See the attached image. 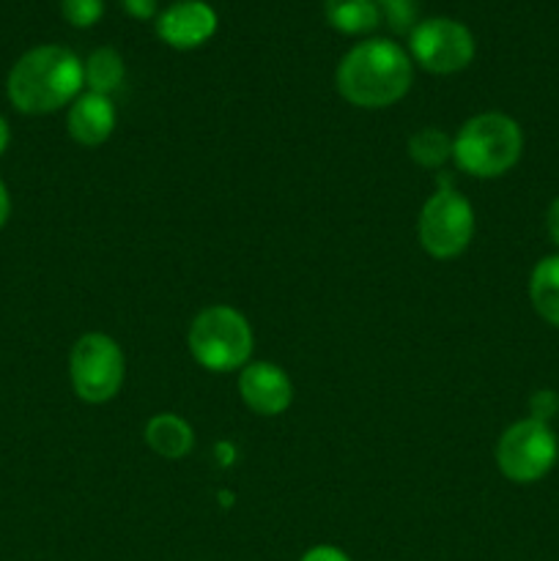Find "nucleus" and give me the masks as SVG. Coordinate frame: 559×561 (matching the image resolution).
I'll return each mask as SVG.
<instances>
[{
  "label": "nucleus",
  "instance_id": "obj_22",
  "mask_svg": "<svg viewBox=\"0 0 559 561\" xmlns=\"http://www.w3.org/2000/svg\"><path fill=\"white\" fill-rule=\"evenodd\" d=\"M546 230H548V239H551L554 244L559 247V197L551 203V206H548V211H546Z\"/></svg>",
  "mask_w": 559,
  "mask_h": 561
},
{
  "label": "nucleus",
  "instance_id": "obj_9",
  "mask_svg": "<svg viewBox=\"0 0 559 561\" xmlns=\"http://www.w3.org/2000/svg\"><path fill=\"white\" fill-rule=\"evenodd\" d=\"M239 394L258 416H280L294 403V383L280 365L250 362L239 373Z\"/></svg>",
  "mask_w": 559,
  "mask_h": 561
},
{
  "label": "nucleus",
  "instance_id": "obj_15",
  "mask_svg": "<svg viewBox=\"0 0 559 561\" xmlns=\"http://www.w3.org/2000/svg\"><path fill=\"white\" fill-rule=\"evenodd\" d=\"M82 71H85L88 91L102 93V96H110L113 91H118L126 75L124 58L113 47H102L96 53H91V58L82 64Z\"/></svg>",
  "mask_w": 559,
  "mask_h": 561
},
{
  "label": "nucleus",
  "instance_id": "obj_10",
  "mask_svg": "<svg viewBox=\"0 0 559 561\" xmlns=\"http://www.w3.org/2000/svg\"><path fill=\"white\" fill-rule=\"evenodd\" d=\"M217 11L206 0H175L159 14L157 33L168 47L197 49L217 33Z\"/></svg>",
  "mask_w": 559,
  "mask_h": 561
},
{
  "label": "nucleus",
  "instance_id": "obj_20",
  "mask_svg": "<svg viewBox=\"0 0 559 561\" xmlns=\"http://www.w3.org/2000/svg\"><path fill=\"white\" fill-rule=\"evenodd\" d=\"M121 5L135 20H151L157 14V0H121Z\"/></svg>",
  "mask_w": 559,
  "mask_h": 561
},
{
  "label": "nucleus",
  "instance_id": "obj_11",
  "mask_svg": "<svg viewBox=\"0 0 559 561\" xmlns=\"http://www.w3.org/2000/svg\"><path fill=\"white\" fill-rule=\"evenodd\" d=\"M66 126H69L71 140L80 142V146L85 148L102 146L104 140H110V135H113L115 129L113 99L93 91L80 93V96L71 102Z\"/></svg>",
  "mask_w": 559,
  "mask_h": 561
},
{
  "label": "nucleus",
  "instance_id": "obj_1",
  "mask_svg": "<svg viewBox=\"0 0 559 561\" xmlns=\"http://www.w3.org/2000/svg\"><path fill=\"white\" fill-rule=\"evenodd\" d=\"M334 82L340 96L354 107H392L414 82L411 55L389 38H367L343 55Z\"/></svg>",
  "mask_w": 559,
  "mask_h": 561
},
{
  "label": "nucleus",
  "instance_id": "obj_5",
  "mask_svg": "<svg viewBox=\"0 0 559 561\" xmlns=\"http://www.w3.org/2000/svg\"><path fill=\"white\" fill-rule=\"evenodd\" d=\"M69 376L75 394L91 405L110 403L126 378L124 351L102 332L82 334L69 356Z\"/></svg>",
  "mask_w": 559,
  "mask_h": 561
},
{
  "label": "nucleus",
  "instance_id": "obj_7",
  "mask_svg": "<svg viewBox=\"0 0 559 561\" xmlns=\"http://www.w3.org/2000/svg\"><path fill=\"white\" fill-rule=\"evenodd\" d=\"M420 244L436 261H453L475 236V208L460 192L438 190L420 211Z\"/></svg>",
  "mask_w": 559,
  "mask_h": 561
},
{
  "label": "nucleus",
  "instance_id": "obj_14",
  "mask_svg": "<svg viewBox=\"0 0 559 561\" xmlns=\"http://www.w3.org/2000/svg\"><path fill=\"white\" fill-rule=\"evenodd\" d=\"M323 14L329 25L345 36H365L381 22L376 0H323Z\"/></svg>",
  "mask_w": 559,
  "mask_h": 561
},
{
  "label": "nucleus",
  "instance_id": "obj_24",
  "mask_svg": "<svg viewBox=\"0 0 559 561\" xmlns=\"http://www.w3.org/2000/svg\"><path fill=\"white\" fill-rule=\"evenodd\" d=\"M9 142H11L9 121H5L3 115H0V157H3V153H5V148H9Z\"/></svg>",
  "mask_w": 559,
  "mask_h": 561
},
{
  "label": "nucleus",
  "instance_id": "obj_19",
  "mask_svg": "<svg viewBox=\"0 0 559 561\" xmlns=\"http://www.w3.org/2000/svg\"><path fill=\"white\" fill-rule=\"evenodd\" d=\"M559 411V398L551 392V389H543L532 398V416L540 422H548Z\"/></svg>",
  "mask_w": 559,
  "mask_h": 561
},
{
  "label": "nucleus",
  "instance_id": "obj_21",
  "mask_svg": "<svg viewBox=\"0 0 559 561\" xmlns=\"http://www.w3.org/2000/svg\"><path fill=\"white\" fill-rule=\"evenodd\" d=\"M299 561H351L340 548L334 546H316L305 553Z\"/></svg>",
  "mask_w": 559,
  "mask_h": 561
},
{
  "label": "nucleus",
  "instance_id": "obj_2",
  "mask_svg": "<svg viewBox=\"0 0 559 561\" xmlns=\"http://www.w3.org/2000/svg\"><path fill=\"white\" fill-rule=\"evenodd\" d=\"M85 82L80 58L58 44L33 47L11 66L5 93L25 115H49L75 102Z\"/></svg>",
  "mask_w": 559,
  "mask_h": 561
},
{
  "label": "nucleus",
  "instance_id": "obj_16",
  "mask_svg": "<svg viewBox=\"0 0 559 561\" xmlns=\"http://www.w3.org/2000/svg\"><path fill=\"white\" fill-rule=\"evenodd\" d=\"M409 157L420 168H442L453 157V137L447 131L425 126L409 137Z\"/></svg>",
  "mask_w": 559,
  "mask_h": 561
},
{
  "label": "nucleus",
  "instance_id": "obj_3",
  "mask_svg": "<svg viewBox=\"0 0 559 561\" xmlns=\"http://www.w3.org/2000/svg\"><path fill=\"white\" fill-rule=\"evenodd\" d=\"M524 131L504 113H480L466 121L453 137V159L475 179H499L518 164Z\"/></svg>",
  "mask_w": 559,
  "mask_h": 561
},
{
  "label": "nucleus",
  "instance_id": "obj_6",
  "mask_svg": "<svg viewBox=\"0 0 559 561\" xmlns=\"http://www.w3.org/2000/svg\"><path fill=\"white\" fill-rule=\"evenodd\" d=\"M559 442L548 422L521 420L499 436L497 466L515 485L540 482L557 466Z\"/></svg>",
  "mask_w": 559,
  "mask_h": 561
},
{
  "label": "nucleus",
  "instance_id": "obj_23",
  "mask_svg": "<svg viewBox=\"0 0 559 561\" xmlns=\"http://www.w3.org/2000/svg\"><path fill=\"white\" fill-rule=\"evenodd\" d=\"M9 214H11V197H9V190H5L3 179H0V228L9 222Z\"/></svg>",
  "mask_w": 559,
  "mask_h": 561
},
{
  "label": "nucleus",
  "instance_id": "obj_18",
  "mask_svg": "<svg viewBox=\"0 0 559 561\" xmlns=\"http://www.w3.org/2000/svg\"><path fill=\"white\" fill-rule=\"evenodd\" d=\"M66 22L75 27H91L102 20L104 0H60Z\"/></svg>",
  "mask_w": 559,
  "mask_h": 561
},
{
  "label": "nucleus",
  "instance_id": "obj_12",
  "mask_svg": "<svg viewBox=\"0 0 559 561\" xmlns=\"http://www.w3.org/2000/svg\"><path fill=\"white\" fill-rule=\"evenodd\" d=\"M146 444L159 458L181 460L195 444V433H192L190 422L181 420V416L157 414L146 425Z\"/></svg>",
  "mask_w": 559,
  "mask_h": 561
},
{
  "label": "nucleus",
  "instance_id": "obj_4",
  "mask_svg": "<svg viewBox=\"0 0 559 561\" xmlns=\"http://www.w3.org/2000/svg\"><path fill=\"white\" fill-rule=\"evenodd\" d=\"M252 329L236 307L214 305L197 312L190 323L186 345L192 359L212 373H233L250 365Z\"/></svg>",
  "mask_w": 559,
  "mask_h": 561
},
{
  "label": "nucleus",
  "instance_id": "obj_13",
  "mask_svg": "<svg viewBox=\"0 0 559 561\" xmlns=\"http://www.w3.org/2000/svg\"><path fill=\"white\" fill-rule=\"evenodd\" d=\"M529 299L537 316L559 329V255L543 257L532 268Z\"/></svg>",
  "mask_w": 559,
  "mask_h": 561
},
{
  "label": "nucleus",
  "instance_id": "obj_17",
  "mask_svg": "<svg viewBox=\"0 0 559 561\" xmlns=\"http://www.w3.org/2000/svg\"><path fill=\"white\" fill-rule=\"evenodd\" d=\"M376 5L378 16H381L395 33H411L417 27L414 0H376Z\"/></svg>",
  "mask_w": 559,
  "mask_h": 561
},
{
  "label": "nucleus",
  "instance_id": "obj_8",
  "mask_svg": "<svg viewBox=\"0 0 559 561\" xmlns=\"http://www.w3.org/2000/svg\"><path fill=\"white\" fill-rule=\"evenodd\" d=\"M411 58L431 75H455L475 60V36L464 22L433 16L409 33Z\"/></svg>",
  "mask_w": 559,
  "mask_h": 561
}]
</instances>
